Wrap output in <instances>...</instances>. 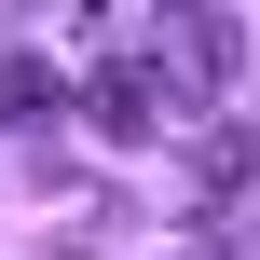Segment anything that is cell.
Masks as SVG:
<instances>
[{"instance_id":"1","label":"cell","mask_w":260,"mask_h":260,"mask_svg":"<svg viewBox=\"0 0 260 260\" xmlns=\"http://www.w3.org/2000/svg\"><path fill=\"white\" fill-rule=\"evenodd\" d=\"M151 82H165V110H206V96L233 82V27H219L206 0H178V14H151Z\"/></svg>"},{"instance_id":"2","label":"cell","mask_w":260,"mask_h":260,"mask_svg":"<svg viewBox=\"0 0 260 260\" xmlns=\"http://www.w3.org/2000/svg\"><path fill=\"white\" fill-rule=\"evenodd\" d=\"M82 123H96L110 151H151V137H165V82H151V55H110V69L82 82Z\"/></svg>"},{"instance_id":"3","label":"cell","mask_w":260,"mask_h":260,"mask_svg":"<svg viewBox=\"0 0 260 260\" xmlns=\"http://www.w3.org/2000/svg\"><path fill=\"white\" fill-rule=\"evenodd\" d=\"M0 123H55V69L41 55H0Z\"/></svg>"},{"instance_id":"4","label":"cell","mask_w":260,"mask_h":260,"mask_svg":"<svg viewBox=\"0 0 260 260\" xmlns=\"http://www.w3.org/2000/svg\"><path fill=\"white\" fill-rule=\"evenodd\" d=\"M192 178H206V192H247V178H260V137H206Z\"/></svg>"},{"instance_id":"5","label":"cell","mask_w":260,"mask_h":260,"mask_svg":"<svg viewBox=\"0 0 260 260\" xmlns=\"http://www.w3.org/2000/svg\"><path fill=\"white\" fill-rule=\"evenodd\" d=\"M178 260H219V247H178Z\"/></svg>"}]
</instances>
